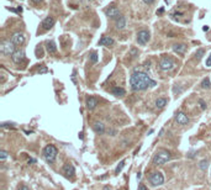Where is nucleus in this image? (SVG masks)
Here are the masks:
<instances>
[{
    "label": "nucleus",
    "instance_id": "nucleus-1",
    "mask_svg": "<svg viewBox=\"0 0 211 190\" xmlns=\"http://www.w3.org/2000/svg\"><path fill=\"white\" fill-rule=\"evenodd\" d=\"M130 84L133 91H142L148 88H155L157 85V82L151 79L146 72H141L136 69L130 77Z\"/></svg>",
    "mask_w": 211,
    "mask_h": 190
},
{
    "label": "nucleus",
    "instance_id": "nucleus-2",
    "mask_svg": "<svg viewBox=\"0 0 211 190\" xmlns=\"http://www.w3.org/2000/svg\"><path fill=\"white\" fill-rule=\"evenodd\" d=\"M170 158H172V155H170V153H169L168 151H166V149H159V151H157L156 154L153 155L152 163H153L155 166H162V164L167 163L168 161H170Z\"/></svg>",
    "mask_w": 211,
    "mask_h": 190
},
{
    "label": "nucleus",
    "instance_id": "nucleus-3",
    "mask_svg": "<svg viewBox=\"0 0 211 190\" xmlns=\"http://www.w3.org/2000/svg\"><path fill=\"white\" fill-rule=\"evenodd\" d=\"M42 154H43V158L48 162V163H53L57 158V154H58V149L56 146L53 144H47L43 151H42Z\"/></svg>",
    "mask_w": 211,
    "mask_h": 190
},
{
    "label": "nucleus",
    "instance_id": "nucleus-4",
    "mask_svg": "<svg viewBox=\"0 0 211 190\" xmlns=\"http://www.w3.org/2000/svg\"><path fill=\"white\" fill-rule=\"evenodd\" d=\"M0 51L3 54H8L11 56L16 49H15V45L11 42V40H4L0 45Z\"/></svg>",
    "mask_w": 211,
    "mask_h": 190
},
{
    "label": "nucleus",
    "instance_id": "nucleus-5",
    "mask_svg": "<svg viewBox=\"0 0 211 190\" xmlns=\"http://www.w3.org/2000/svg\"><path fill=\"white\" fill-rule=\"evenodd\" d=\"M149 183L152 186H159L164 183V177L161 172H153L149 175Z\"/></svg>",
    "mask_w": 211,
    "mask_h": 190
},
{
    "label": "nucleus",
    "instance_id": "nucleus-6",
    "mask_svg": "<svg viewBox=\"0 0 211 190\" xmlns=\"http://www.w3.org/2000/svg\"><path fill=\"white\" fill-rule=\"evenodd\" d=\"M174 67H175V63L170 58L166 57V58H162L161 62H159V68L162 71H172Z\"/></svg>",
    "mask_w": 211,
    "mask_h": 190
},
{
    "label": "nucleus",
    "instance_id": "nucleus-7",
    "mask_svg": "<svg viewBox=\"0 0 211 190\" xmlns=\"http://www.w3.org/2000/svg\"><path fill=\"white\" fill-rule=\"evenodd\" d=\"M149 32L147 30H141L137 32V43L141 46H144L148 41H149Z\"/></svg>",
    "mask_w": 211,
    "mask_h": 190
},
{
    "label": "nucleus",
    "instance_id": "nucleus-8",
    "mask_svg": "<svg viewBox=\"0 0 211 190\" xmlns=\"http://www.w3.org/2000/svg\"><path fill=\"white\" fill-rule=\"evenodd\" d=\"M11 59L14 63H16V64H20V63H22L25 60V52L22 49H16L11 54Z\"/></svg>",
    "mask_w": 211,
    "mask_h": 190
},
{
    "label": "nucleus",
    "instance_id": "nucleus-9",
    "mask_svg": "<svg viewBox=\"0 0 211 190\" xmlns=\"http://www.w3.org/2000/svg\"><path fill=\"white\" fill-rule=\"evenodd\" d=\"M11 42L15 45V46H21L25 43V35L21 34V32H15L11 36Z\"/></svg>",
    "mask_w": 211,
    "mask_h": 190
},
{
    "label": "nucleus",
    "instance_id": "nucleus-10",
    "mask_svg": "<svg viewBox=\"0 0 211 190\" xmlns=\"http://www.w3.org/2000/svg\"><path fill=\"white\" fill-rule=\"evenodd\" d=\"M175 122L178 123V125H188V122H189V117H188V115H185L184 112H176L175 114Z\"/></svg>",
    "mask_w": 211,
    "mask_h": 190
},
{
    "label": "nucleus",
    "instance_id": "nucleus-11",
    "mask_svg": "<svg viewBox=\"0 0 211 190\" xmlns=\"http://www.w3.org/2000/svg\"><path fill=\"white\" fill-rule=\"evenodd\" d=\"M105 14H106V16L110 17V19H116V17L120 16V10H118V8H116V6H109V8L105 10Z\"/></svg>",
    "mask_w": 211,
    "mask_h": 190
},
{
    "label": "nucleus",
    "instance_id": "nucleus-12",
    "mask_svg": "<svg viewBox=\"0 0 211 190\" xmlns=\"http://www.w3.org/2000/svg\"><path fill=\"white\" fill-rule=\"evenodd\" d=\"M98 104H99V101L95 97H88L85 100V105H86L88 110H94L98 106Z\"/></svg>",
    "mask_w": 211,
    "mask_h": 190
},
{
    "label": "nucleus",
    "instance_id": "nucleus-13",
    "mask_svg": "<svg viewBox=\"0 0 211 190\" xmlns=\"http://www.w3.org/2000/svg\"><path fill=\"white\" fill-rule=\"evenodd\" d=\"M54 22H56V20H54V17H52V16H47V17H45L43 19V21L41 22V26H42V28L43 30H49L53 25H54Z\"/></svg>",
    "mask_w": 211,
    "mask_h": 190
},
{
    "label": "nucleus",
    "instance_id": "nucleus-14",
    "mask_svg": "<svg viewBox=\"0 0 211 190\" xmlns=\"http://www.w3.org/2000/svg\"><path fill=\"white\" fill-rule=\"evenodd\" d=\"M63 173L66 174V177L73 178V177L75 175V168H74V166L71 164V163H67V164L63 167Z\"/></svg>",
    "mask_w": 211,
    "mask_h": 190
},
{
    "label": "nucleus",
    "instance_id": "nucleus-15",
    "mask_svg": "<svg viewBox=\"0 0 211 190\" xmlns=\"http://www.w3.org/2000/svg\"><path fill=\"white\" fill-rule=\"evenodd\" d=\"M115 26H116L117 30H124L126 27V17L124 15H120L118 17H116Z\"/></svg>",
    "mask_w": 211,
    "mask_h": 190
},
{
    "label": "nucleus",
    "instance_id": "nucleus-16",
    "mask_svg": "<svg viewBox=\"0 0 211 190\" xmlns=\"http://www.w3.org/2000/svg\"><path fill=\"white\" fill-rule=\"evenodd\" d=\"M114 43H115V41L110 36H103L101 40L99 41V46H106V47H109V46H112Z\"/></svg>",
    "mask_w": 211,
    "mask_h": 190
},
{
    "label": "nucleus",
    "instance_id": "nucleus-17",
    "mask_svg": "<svg viewBox=\"0 0 211 190\" xmlns=\"http://www.w3.org/2000/svg\"><path fill=\"white\" fill-rule=\"evenodd\" d=\"M185 49H187V45H184V43H175V45H173V51L175 53H178V54H183L185 52Z\"/></svg>",
    "mask_w": 211,
    "mask_h": 190
},
{
    "label": "nucleus",
    "instance_id": "nucleus-18",
    "mask_svg": "<svg viewBox=\"0 0 211 190\" xmlns=\"http://www.w3.org/2000/svg\"><path fill=\"white\" fill-rule=\"evenodd\" d=\"M93 129H94V131H95L98 135H103V133L105 132V125L101 123V122H94Z\"/></svg>",
    "mask_w": 211,
    "mask_h": 190
},
{
    "label": "nucleus",
    "instance_id": "nucleus-19",
    "mask_svg": "<svg viewBox=\"0 0 211 190\" xmlns=\"http://www.w3.org/2000/svg\"><path fill=\"white\" fill-rule=\"evenodd\" d=\"M111 94L115 95V97H124V95L126 94L125 89L124 88H120V86H114L111 89Z\"/></svg>",
    "mask_w": 211,
    "mask_h": 190
},
{
    "label": "nucleus",
    "instance_id": "nucleus-20",
    "mask_svg": "<svg viewBox=\"0 0 211 190\" xmlns=\"http://www.w3.org/2000/svg\"><path fill=\"white\" fill-rule=\"evenodd\" d=\"M46 48H47V52L51 53V54H53V53L57 52V46H56L54 41H48L46 43Z\"/></svg>",
    "mask_w": 211,
    "mask_h": 190
},
{
    "label": "nucleus",
    "instance_id": "nucleus-21",
    "mask_svg": "<svg viewBox=\"0 0 211 190\" xmlns=\"http://www.w3.org/2000/svg\"><path fill=\"white\" fill-rule=\"evenodd\" d=\"M155 105H156L157 109H162V108H164V106L167 105V99H166V98H158V99L156 100Z\"/></svg>",
    "mask_w": 211,
    "mask_h": 190
},
{
    "label": "nucleus",
    "instance_id": "nucleus-22",
    "mask_svg": "<svg viewBox=\"0 0 211 190\" xmlns=\"http://www.w3.org/2000/svg\"><path fill=\"white\" fill-rule=\"evenodd\" d=\"M200 85H201L202 89H210V86H211V85H210V79H209V78H204Z\"/></svg>",
    "mask_w": 211,
    "mask_h": 190
},
{
    "label": "nucleus",
    "instance_id": "nucleus-23",
    "mask_svg": "<svg viewBox=\"0 0 211 190\" xmlns=\"http://www.w3.org/2000/svg\"><path fill=\"white\" fill-rule=\"evenodd\" d=\"M125 163H126V161L124 159V161H121L118 163V166L116 167V169H115V174H118L120 172H121L122 169H124V167H125Z\"/></svg>",
    "mask_w": 211,
    "mask_h": 190
},
{
    "label": "nucleus",
    "instance_id": "nucleus-24",
    "mask_svg": "<svg viewBox=\"0 0 211 190\" xmlns=\"http://www.w3.org/2000/svg\"><path fill=\"white\" fill-rule=\"evenodd\" d=\"M199 167L201 170H206L207 169V161L206 159H202L200 163H199Z\"/></svg>",
    "mask_w": 211,
    "mask_h": 190
},
{
    "label": "nucleus",
    "instance_id": "nucleus-25",
    "mask_svg": "<svg viewBox=\"0 0 211 190\" xmlns=\"http://www.w3.org/2000/svg\"><path fill=\"white\" fill-rule=\"evenodd\" d=\"M204 53H205V51H204L202 48H199V49L196 51V53H195V58H196V59H200V58L204 56Z\"/></svg>",
    "mask_w": 211,
    "mask_h": 190
},
{
    "label": "nucleus",
    "instance_id": "nucleus-26",
    "mask_svg": "<svg viewBox=\"0 0 211 190\" xmlns=\"http://www.w3.org/2000/svg\"><path fill=\"white\" fill-rule=\"evenodd\" d=\"M6 158H8V152L4 151V149H2V151H0V159H2V161H5Z\"/></svg>",
    "mask_w": 211,
    "mask_h": 190
},
{
    "label": "nucleus",
    "instance_id": "nucleus-27",
    "mask_svg": "<svg viewBox=\"0 0 211 190\" xmlns=\"http://www.w3.org/2000/svg\"><path fill=\"white\" fill-rule=\"evenodd\" d=\"M198 105L200 106V109H201V110H205V109H206V104H205V101H204L202 99H199Z\"/></svg>",
    "mask_w": 211,
    "mask_h": 190
},
{
    "label": "nucleus",
    "instance_id": "nucleus-28",
    "mask_svg": "<svg viewBox=\"0 0 211 190\" xmlns=\"http://www.w3.org/2000/svg\"><path fill=\"white\" fill-rule=\"evenodd\" d=\"M90 60H92L93 63H96V62H98V54H96L95 52L90 54Z\"/></svg>",
    "mask_w": 211,
    "mask_h": 190
},
{
    "label": "nucleus",
    "instance_id": "nucleus-29",
    "mask_svg": "<svg viewBox=\"0 0 211 190\" xmlns=\"http://www.w3.org/2000/svg\"><path fill=\"white\" fill-rule=\"evenodd\" d=\"M205 64H206L207 67H211V53H210V56L207 57V59H206V62H205Z\"/></svg>",
    "mask_w": 211,
    "mask_h": 190
},
{
    "label": "nucleus",
    "instance_id": "nucleus-30",
    "mask_svg": "<svg viewBox=\"0 0 211 190\" xmlns=\"http://www.w3.org/2000/svg\"><path fill=\"white\" fill-rule=\"evenodd\" d=\"M138 190H148V188H147L144 184H140V185H138Z\"/></svg>",
    "mask_w": 211,
    "mask_h": 190
},
{
    "label": "nucleus",
    "instance_id": "nucleus-31",
    "mask_svg": "<svg viewBox=\"0 0 211 190\" xmlns=\"http://www.w3.org/2000/svg\"><path fill=\"white\" fill-rule=\"evenodd\" d=\"M142 2H143L144 4H147V5H151V4L155 3V0H142Z\"/></svg>",
    "mask_w": 211,
    "mask_h": 190
},
{
    "label": "nucleus",
    "instance_id": "nucleus-32",
    "mask_svg": "<svg viewBox=\"0 0 211 190\" xmlns=\"http://www.w3.org/2000/svg\"><path fill=\"white\" fill-rule=\"evenodd\" d=\"M38 73H40V74H43V73H47V68H46V67H42L41 69H38Z\"/></svg>",
    "mask_w": 211,
    "mask_h": 190
},
{
    "label": "nucleus",
    "instance_id": "nucleus-33",
    "mask_svg": "<svg viewBox=\"0 0 211 190\" xmlns=\"http://www.w3.org/2000/svg\"><path fill=\"white\" fill-rule=\"evenodd\" d=\"M131 54H132L131 57H132V58H135V57H137V54H138V53H137V51H136V49H132V51H131Z\"/></svg>",
    "mask_w": 211,
    "mask_h": 190
},
{
    "label": "nucleus",
    "instance_id": "nucleus-34",
    "mask_svg": "<svg viewBox=\"0 0 211 190\" xmlns=\"http://www.w3.org/2000/svg\"><path fill=\"white\" fill-rule=\"evenodd\" d=\"M17 190H30V189H28V188H27L26 185H21V186H20V188H19Z\"/></svg>",
    "mask_w": 211,
    "mask_h": 190
},
{
    "label": "nucleus",
    "instance_id": "nucleus-35",
    "mask_svg": "<svg viewBox=\"0 0 211 190\" xmlns=\"http://www.w3.org/2000/svg\"><path fill=\"white\" fill-rule=\"evenodd\" d=\"M28 163H36V159H34V158H30V159H28Z\"/></svg>",
    "mask_w": 211,
    "mask_h": 190
},
{
    "label": "nucleus",
    "instance_id": "nucleus-36",
    "mask_svg": "<svg viewBox=\"0 0 211 190\" xmlns=\"http://www.w3.org/2000/svg\"><path fill=\"white\" fill-rule=\"evenodd\" d=\"M209 28H210L209 26H204V27H202V30H204V31H209Z\"/></svg>",
    "mask_w": 211,
    "mask_h": 190
},
{
    "label": "nucleus",
    "instance_id": "nucleus-37",
    "mask_svg": "<svg viewBox=\"0 0 211 190\" xmlns=\"http://www.w3.org/2000/svg\"><path fill=\"white\" fill-rule=\"evenodd\" d=\"M163 11H164V10H163V8H162V9H159V10H158V11H157V14H162V13H163Z\"/></svg>",
    "mask_w": 211,
    "mask_h": 190
},
{
    "label": "nucleus",
    "instance_id": "nucleus-38",
    "mask_svg": "<svg viewBox=\"0 0 211 190\" xmlns=\"http://www.w3.org/2000/svg\"><path fill=\"white\" fill-rule=\"evenodd\" d=\"M31 2H34V3H40V2H43V0H31Z\"/></svg>",
    "mask_w": 211,
    "mask_h": 190
}]
</instances>
